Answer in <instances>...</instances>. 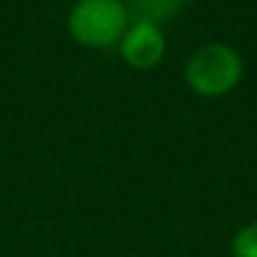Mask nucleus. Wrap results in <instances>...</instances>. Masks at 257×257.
Here are the masks:
<instances>
[{"label":"nucleus","mask_w":257,"mask_h":257,"mask_svg":"<svg viewBox=\"0 0 257 257\" xmlns=\"http://www.w3.org/2000/svg\"><path fill=\"white\" fill-rule=\"evenodd\" d=\"M240 78H242V60L225 43H210L197 48L185 65L187 85L207 97L230 92L240 83Z\"/></svg>","instance_id":"1"},{"label":"nucleus","mask_w":257,"mask_h":257,"mask_svg":"<svg viewBox=\"0 0 257 257\" xmlns=\"http://www.w3.org/2000/svg\"><path fill=\"white\" fill-rule=\"evenodd\" d=\"M232 257H257V222L245 225L232 240Z\"/></svg>","instance_id":"5"},{"label":"nucleus","mask_w":257,"mask_h":257,"mask_svg":"<svg viewBox=\"0 0 257 257\" xmlns=\"http://www.w3.org/2000/svg\"><path fill=\"white\" fill-rule=\"evenodd\" d=\"M185 0H125V10L127 18H133V23H150L158 25L160 20L172 18Z\"/></svg>","instance_id":"4"},{"label":"nucleus","mask_w":257,"mask_h":257,"mask_svg":"<svg viewBox=\"0 0 257 257\" xmlns=\"http://www.w3.org/2000/svg\"><path fill=\"white\" fill-rule=\"evenodd\" d=\"M127 10L120 0H80L68 18L70 35L87 48H110L127 30Z\"/></svg>","instance_id":"2"},{"label":"nucleus","mask_w":257,"mask_h":257,"mask_svg":"<svg viewBox=\"0 0 257 257\" xmlns=\"http://www.w3.org/2000/svg\"><path fill=\"white\" fill-rule=\"evenodd\" d=\"M120 40H122L120 50H122L125 63L138 68V70L155 68L163 60V55H165V35L160 33L158 25L133 23Z\"/></svg>","instance_id":"3"}]
</instances>
